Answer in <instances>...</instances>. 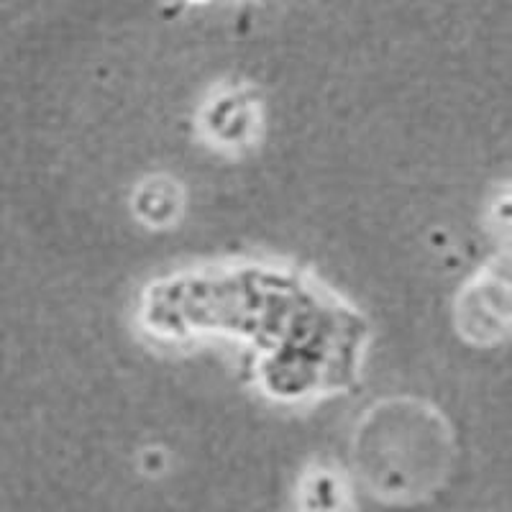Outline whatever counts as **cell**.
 Here are the masks:
<instances>
[{"label":"cell","mask_w":512,"mask_h":512,"mask_svg":"<svg viewBox=\"0 0 512 512\" xmlns=\"http://www.w3.org/2000/svg\"><path fill=\"white\" fill-rule=\"evenodd\" d=\"M497 216H500L502 226H505V233H510L512 236V192L507 195V198H502L500 208H497Z\"/></svg>","instance_id":"6da1fadb"}]
</instances>
